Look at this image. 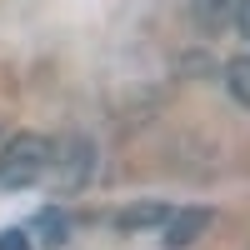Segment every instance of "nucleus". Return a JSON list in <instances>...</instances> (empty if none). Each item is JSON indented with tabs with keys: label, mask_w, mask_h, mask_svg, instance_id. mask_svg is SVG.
<instances>
[{
	"label": "nucleus",
	"mask_w": 250,
	"mask_h": 250,
	"mask_svg": "<svg viewBox=\"0 0 250 250\" xmlns=\"http://www.w3.org/2000/svg\"><path fill=\"white\" fill-rule=\"evenodd\" d=\"M225 90L235 95V105H245V110H250V55L225 60Z\"/></svg>",
	"instance_id": "6"
},
{
	"label": "nucleus",
	"mask_w": 250,
	"mask_h": 250,
	"mask_svg": "<svg viewBox=\"0 0 250 250\" xmlns=\"http://www.w3.org/2000/svg\"><path fill=\"white\" fill-rule=\"evenodd\" d=\"M230 25L250 40V0H235V20H230Z\"/></svg>",
	"instance_id": "9"
},
{
	"label": "nucleus",
	"mask_w": 250,
	"mask_h": 250,
	"mask_svg": "<svg viewBox=\"0 0 250 250\" xmlns=\"http://www.w3.org/2000/svg\"><path fill=\"white\" fill-rule=\"evenodd\" d=\"M165 205H155V200H145V205H125V210L115 215V225L120 230H150V225H165Z\"/></svg>",
	"instance_id": "5"
},
{
	"label": "nucleus",
	"mask_w": 250,
	"mask_h": 250,
	"mask_svg": "<svg viewBox=\"0 0 250 250\" xmlns=\"http://www.w3.org/2000/svg\"><path fill=\"white\" fill-rule=\"evenodd\" d=\"M35 230H40V240H45V245H65V240H70V220L60 215V210H40Z\"/></svg>",
	"instance_id": "7"
},
{
	"label": "nucleus",
	"mask_w": 250,
	"mask_h": 250,
	"mask_svg": "<svg viewBox=\"0 0 250 250\" xmlns=\"http://www.w3.org/2000/svg\"><path fill=\"white\" fill-rule=\"evenodd\" d=\"M210 225H215V210H210V205H185V210H170V215H165V245H170V250L195 245Z\"/></svg>",
	"instance_id": "2"
},
{
	"label": "nucleus",
	"mask_w": 250,
	"mask_h": 250,
	"mask_svg": "<svg viewBox=\"0 0 250 250\" xmlns=\"http://www.w3.org/2000/svg\"><path fill=\"white\" fill-rule=\"evenodd\" d=\"M50 150H55V140L35 135V130L10 135L0 145V190H25V185H35L50 170Z\"/></svg>",
	"instance_id": "1"
},
{
	"label": "nucleus",
	"mask_w": 250,
	"mask_h": 250,
	"mask_svg": "<svg viewBox=\"0 0 250 250\" xmlns=\"http://www.w3.org/2000/svg\"><path fill=\"white\" fill-rule=\"evenodd\" d=\"M0 250H35L30 230H20V225H15V230H0Z\"/></svg>",
	"instance_id": "8"
},
{
	"label": "nucleus",
	"mask_w": 250,
	"mask_h": 250,
	"mask_svg": "<svg viewBox=\"0 0 250 250\" xmlns=\"http://www.w3.org/2000/svg\"><path fill=\"white\" fill-rule=\"evenodd\" d=\"M190 15L200 30H225L235 20V0H190Z\"/></svg>",
	"instance_id": "4"
},
{
	"label": "nucleus",
	"mask_w": 250,
	"mask_h": 250,
	"mask_svg": "<svg viewBox=\"0 0 250 250\" xmlns=\"http://www.w3.org/2000/svg\"><path fill=\"white\" fill-rule=\"evenodd\" d=\"M50 170L60 175V185L65 190H80V180H85V170H90V145L85 140H75V145H65V150H50Z\"/></svg>",
	"instance_id": "3"
}]
</instances>
